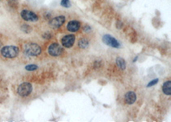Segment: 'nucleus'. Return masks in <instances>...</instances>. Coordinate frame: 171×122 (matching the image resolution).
<instances>
[{
  "label": "nucleus",
  "instance_id": "1",
  "mask_svg": "<svg viewBox=\"0 0 171 122\" xmlns=\"http://www.w3.org/2000/svg\"><path fill=\"white\" fill-rule=\"evenodd\" d=\"M19 52V48L14 45H7L3 47L1 50L2 56L6 58H16L18 56Z\"/></svg>",
  "mask_w": 171,
  "mask_h": 122
},
{
  "label": "nucleus",
  "instance_id": "2",
  "mask_svg": "<svg viewBox=\"0 0 171 122\" xmlns=\"http://www.w3.org/2000/svg\"><path fill=\"white\" fill-rule=\"evenodd\" d=\"M25 51L26 55L31 56L39 55L41 52V48L39 45L35 43H29L25 45Z\"/></svg>",
  "mask_w": 171,
  "mask_h": 122
},
{
  "label": "nucleus",
  "instance_id": "3",
  "mask_svg": "<svg viewBox=\"0 0 171 122\" xmlns=\"http://www.w3.org/2000/svg\"><path fill=\"white\" fill-rule=\"evenodd\" d=\"M32 85L29 83H23L17 88V93L21 97H26L32 93Z\"/></svg>",
  "mask_w": 171,
  "mask_h": 122
},
{
  "label": "nucleus",
  "instance_id": "4",
  "mask_svg": "<svg viewBox=\"0 0 171 122\" xmlns=\"http://www.w3.org/2000/svg\"><path fill=\"white\" fill-rule=\"evenodd\" d=\"M21 16L25 21L30 22H36L39 20V18L34 12L28 10H23L21 12Z\"/></svg>",
  "mask_w": 171,
  "mask_h": 122
},
{
  "label": "nucleus",
  "instance_id": "5",
  "mask_svg": "<svg viewBox=\"0 0 171 122\" xmlns=\"http://www.w3.org/2000/svg\"><path fill=\"white\" fill-rule=\"evenodd\" d=\"M102 41L106 44L108 45V46L115 47V48H119L120 47V44L119 42L117 41L115 38L112 37L110 35H105L102 37Z\"/></svg>",
  "mask_w": 171,
  "mask_h": 122
},
{
  "label": "nucleus",
  "instance_id": "6",
  "mask_svg": "<svg viewBox=\"0 0 171 122\" xmlns=\"http://www.w3.org/2000/svg\"><path fill=\"white\" fill-rule=\"evenodd\" d=\"M62 47L56 43L52 44L48 48L49 54L52 56H58L62 54Z\"/></svg>",
  "mask_w": 171,
  "mask_h": 122
},
{
  "label": "nucleus",
  "instance_id": "7",
  "mask_svg": "<svg viewBox=\"0 0 171 122\" xmlns=\"http://www.w3.org/2000/svg\"><path fill=\"white\" fill-rule=\"evenodd\" d=\"M66 18L63 16L56 17L49 22V26L53 28H58L60 27L64 22H65Z\"/></svg>",
  "mask_w": 171,
  "mask_h": 122
},
{
  "label": "nucleus",
  "instance_id": "8",
  "mask_svg": "<svg viewBox=\"0 0 171 122\" xmlns=\"http://www.w3.org/2000/svg\"><path fill=\"white\" fill-rule=\"evenodd\" d=\"M75 36L74 35H69L63 37L62 39V45L65 47L69 48L73 46L74 41H75Z\"/></svg>",
  "mask_w": 171,
  "mask_h": 122
},
{
  "label": "nucleus",
  "instance_id": "9",
  "mask_svg": "<svg viewBox=\"0 0 171 122\" xmlns=\"http://www.w3.org/2000/svg\"><path fill=\"white\" fill-rule=\"evenodd\" d=\"M124 100L127 104H133L136 100V95L133 91H128V92L125 95Z\"/></svg>",
  "mask_w": 171,
  "mask_h": 122
},
{
  "label": "nucleus",
  "instance_id": "10",
  "mask_svg": "<svg viewBox=\"0 0 171 122\" xmlns=\"http://www.w3.org/2000/svg\"><path fill=\"white\" fill-rule=\"evenodd\" d=\"M80 28V23L77 21H70L67 24V28L69 32H76Z\"/></svg>",
  "mask_w": 171,
  "mask_h": 122
},
{
  "label": "nucleus",
  "instance_id": "11",
  "mask_svg": "<svg viewBox=\"0 0 171 122\" xmlns=\"http://www.w3.org/2000/svg\"><path fill=\"white\" fill-rule=\"evenodd\" d=\"M163 91L167 95H171V81H166L163 85Z\"/></svg>",
  "mask_w": 171,
  "mask_h": 122
},
{
  "label": "nucleus",
  "instance_id": "12",
  "mask_svg": "<svg viewBox=\"0 0 171 122\" xmlns=\"http://www.w3.org/2000/svg\"><path fill=\"white\" fill-rule=\"evenodd\" d=\"M116 63L117 66H118L121 70H124L125 68H126V62H125V60L122 58H117L116 59Z\"/></svg>",
  "mask_w": 171,
  "mask_h": 122
},
{
  "label": "nucleus",
  "instance_id": "13",
  "mask_svg": "<svg viewBox=\"0 0 171 122\" xmlns=\"http://www.w3.org/2000/svg\"><path fill=\"white\" fill-rule=\"evenodd\" d=\"M89 45V42L85 39H82L79 40L78 42V45L79 47H81L82 49L86 48Z\"/></svg>",
  "mask_w": 171,
  "mask_h": 122
},
{
  "label": "nucleus",
  "instance_id": "14",
  "mask_svg": "<svg viewBox=\"0 0 171 122\" xmlns=\"http://www.w3.org/2000/svg\"><path fill=\"white\" fill-rule=\"evenodd\" d=\"M21 30L23 32L26 33H29L32 32V28L30 27L29 25L27 24H24L21 26Z\"/></svg>",
  "mask_w": 171,
  "mask_h": 122
},
{
  "label": "nucleus",
  "instance_id": "15",
  "mask_svg": "<svg viewBox=\"0 0 171 122\" xmlns=\"http://www.w3.org/2000/svg\"><path fill=\"white\" fill-rule=\"evenodd\" d=\"M38 68V67L36 65H28L25 67V69L28 71H33L36 70Z\"/></svg>",
  "mask_w": 171,
  "mask_h": 122
},
{
  "label": "nucleus",
  "instance_id": "16",
  "mask_svg": "<svg viewBox=\"0 0 171 122\" xmlns=\"http://www.w3.org/2000/svg\"><path fill=\"white\" fill-rule=\"evenodd\" d=\"M61 5L62 6L66 7V8H69L71 6V4L69 0H62L61 1Z\"/></svg>",
  "mask_w": 171,
  "mask_h": 122
},
{
  "label": "nucleus",
  "instance_id": "17",
  "mask_svg": "<svg viewBox=\"0 0 171 122\" xmlns=\"http://www.w3.org/2000/svg\"><path fill=\"white\" fill-rule=\"evenodd\" d=\"M158 82V79H156L153 80V81H151L149 83V84L147 85V87H151V86H153L154 85H155L156 84H157Z\"/></svg>",
  "mask_w": 171,
  "mask_h": 122
},
{
  "label": "nucleus",
  "instance_id": "18",
  "mask_svg": "<svg viewBox=\"0 0 171 122\" xmlns=\"http://www.w3.org/2000/svg\"><path fill=\"white\" fill-rule=\"evenodd\" d=\"M137 58H138V56H136V58H135V59H134V60H133V62H135L136 61V60H137Z\"/></svg>",
  "mask_w": 171,
  "mask_h": 122
}]
</instances>
